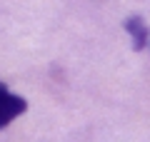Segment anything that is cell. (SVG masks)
<instances>
[{"mask_svg": "<svg viewBox=\"0 0 150 142\" xmlns=\"http://www.w3.org/2000/svg\"><path fill=\"white\" fill-rule=\"evenodd\" d=\"M25 110H28V102L23 100L20 95L10 92L8 87L0 90V130L8 127L15 117H20Z\"/></svg>", "mask_w": 150, "mask_h": 142, "instance_id": "6da1fadb", "label": "cell"}, {"mask_svg": "<svg viewBox=\"0 0 150 142\" xmlns=\"http://www.w3.org/2000/svg\"><path fill=\"white\" fill-rule=\"evenodd\" d=\"M123 27H125V32L130 35V40H133V50L135 53H140V50L148 47L150 32H148V25H145V20L140 15H130L128 20L123 22Z\"/></svg>", "mask_w": 150, "mask_h": 142, "instance_id": "7a4b0ae2", "label": "cell"}]
</instances>
